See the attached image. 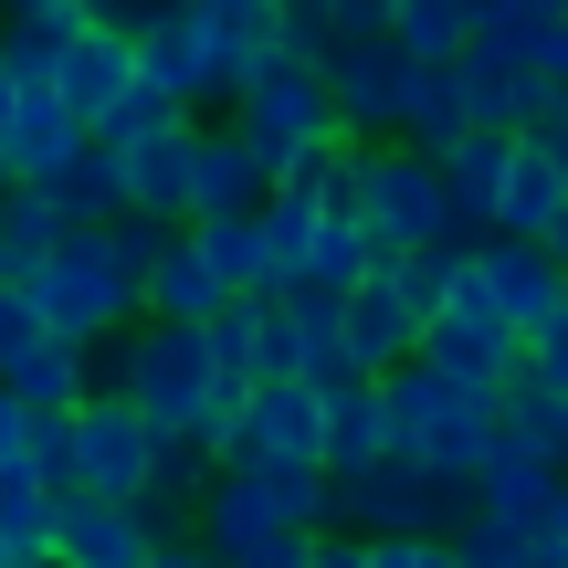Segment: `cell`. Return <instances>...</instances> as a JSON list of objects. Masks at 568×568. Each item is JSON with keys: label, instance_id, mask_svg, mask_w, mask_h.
Returning <instances> with one entry per match:
<instances>
[{"label": "cell", "instance_id": "14", "mask_svg": "<svg viewBox=\"0 0 568 568\" xmlns=\"http://www.w3.org/2000/svg\"><path fill=\"white\" fill-rule=\"evenodd\" d=\"M264 201H274L264 159H253L232 126H201V148H190V232L201 222H253Z\"/></svg>", "mask_w": 568, "mask_h": 568}, {"label": "cell", "instance_id": "35", "mask_svg": "<svg viewBox=\"0 0 568 568\" xmlns=\"http://www.w3.org/2000/svg\"><path fill=\"white\" fill-rule=\"evenodd\" d=\"M516 548L527 537H506V527H464L453 537V568H516Z\"/></svg>", "mask_w": 568, "mask_h": 568}, {"label": "cell", "instance_id": "25", "mask_svg": "<svg viewBox=\"0 0 568 568\" xmlns=\"http://www.w3.org/2000/svg\"><path fill=\"white\" fill-rule=\"evenodd\" d=\"M389 53H410L422 74H453L474 53V11L464 0H389Z\"/></svg>", "mask_w": 568, "mask_h": 568}, {"label": "cell", "instance_id": "2", "mask_svg": "<svg viewBox=\"0 0 568 568\" xmlns=\"http://www.w3.org/2000/svg\"><path fill=\"white\" fill-rule=\"evenodd\" d=\"M379 400H389V453H410L432 474H485V453L506 443V389L464 379V368L410 358L379 379Z\"/></svg>", "mask_w": 568, "mask_h": 568}, {"label": "cell", "instance_id": "26", "mask_svg": "<svg viewBox=\"0 0 568 568\" xmlns=\"http://www.w3.org/2000/svg\"><path fill=\"white\" fill-rule=\"evenodd\" d=\"M53 243H63L53 190H11V201H0V295H21V284L53 264Z\"/></svg>", "mask_w": 568, "mask_h": 568}, {"label": "cell", "instance_id": "43", "mask_svg": "<svg viewBox=\"0 0 568 568\" xmlns=\"http://www.w3.org/2000/svg\"><path fill=\"white\" fill-rule=\"evenodd\" d=\"M548 537H558V548H568V485H558V516H548Z\"/></svg>", "mask_w": 568, "mask_h": 568}, {"label": "cell", "instance_id": "10", "mask_svg": "<svg viewBox=\"0 0 568 568\" xmlns=\"http://www.w3.org/2000/svg\"><path fill=\"white\" fill-rule=\"evenodd\" d=\"M410 84H422V63L389 53V42H368V53H337V63H326V95H337V126H347V138H400Z\"/></svg>", "mask_w": 568, "mask_h": 568}, {"label": "cell", "instance_id": "5", "mask_svg": "<svg viewBox=\"0 0 568 568\" xmlns=\"http://www.w3.org/2000/svg\"><path fill=\"white\" fill-rule=\"evenodd\" d=\"M464 527H485L474 516V474H432L410 464V453H389L379 474H358V485H337V537H432V548H453Z\"/></svg>", "mask_w": 568, "mask_h": 568}, {"label": "cell", "instance_id": "24", "mask_svg": "<svg viewBox=\"0 0 568 568\" xmlns=\"http://www.w3.org/2000/svg\"><path fill=\"white\" fill-rule=\"evenodd\" d=\"M548 105L558 95L537 74H485V63H464V126H474V138H537Z\"/></svg>", "mask_w": 568, "mask_h": 568}, {"label": "cell", "instance_id": "7", "mask_svg": "<svg viewBox=\"0 0 568 568\" xmlns=\"http://www.w3.org/2000/svg\"><path fill=\"white\" fill-rule=\"evenodd\" d=\"M159 453H169V443H159L126 400H84V410H74V485H63V495H95V506H148Z\"/></svg>", "mask_w": 568, "mask_h": 568}, {"label": "cell", "instance_id": "30", "mask_svg": "<svg viewBox=\"0 0 568 568\" xmlns=\"http://www.w3.org/2000/svg\"><path fill=\"white\" fill-rule=\"evenodd\" d=\"M305 379V326L295 305H253V389H284Z\"/></svg>", "mask_w": 568, "mask_h": 568}, {"label": "cell", "instance_id": "20", "mask_svg": "<svg viewBox=\"0 0 568 568\" xmlns=\"http://www.w3.org/2000/svg\"><path fill=\"white\" fill-rule=\"evenodd\" d=\"M379 464H389V400H379L368 379L326 389V474L358 485V474H379Z\"/></svg>", "mask_w": 568, "mask_h": 568}, {"label": "cell", "instance_id": "29", "mask_svg": "<svg viewBox=\"0 0 568 568\" xmlns=\"http://www.w3.org/2000/svg\"><path fill=\"white\" fill-rule=\"evenodd\" d=\"M506 443L548 453V464L568 474V400H558V389H537V379H516L506 389Z\"/></svg>", "mask_w": 568, "mask_h": 568}, {"label": "cell", "instance_id": "17", "mask_svg": "<svg viewBox=\"0 0 568 568\" xmlns=\"http://www.w3.org/2000/svg\"><path fill=\"white\" fill-rule=\"evenodd\" d=\"M558 0H474V53L464 63H485V74H537V63L558 53ZM453 63V74H464Z\"/></svg>", "mask_w": 568, "mask_h": 568}, {"label": "cell", "instance_id": "40", "mask_svg": "<svg viewBox=\"0 0 568 568\" xmlns=\"http://www.w3.org/2000/svg\"><path fill=\"white\" fill-rule=\"evenodd\" d=\"M148 568H222V558H211V548H201V537H180V548H159V558H148Z\"/></svg>", "mask_w": 568, "mask_h": 568}, {"label": "cell", "instance_id": "16", "mask_svg": "<svg viewBox=\"0 0 568 568\" xmlns=\"http://www.w3.org/2000/svg\"><path fill=\"white\" fill-rule=\"evenodd\" d=\"M190 243H201V264L222 274V295H232V305H274L284 284H295V264H284V243H274L264 211H253V222H201Z\"/></svg>", "mask_w": 568, "mask_h": 568}, {"label": "cell", "instance_id": "6", "mask_svg": "<svg viewBox=\"0 0 568 568\" xmlns=\"http://www.w3.org/2000/svg\"><path fill=\"white\" fill-rule=\"evenodd\" d=\"M138 74L148 95H169L180 116L222 105L243 84V42H232L222 0H169V11H138Z\"/></svg>", "mask_w": 568, "mask_h": 568}, {"label": "cell", "instance_id": "28", "mask_svg": "<svg viewBox=\"0 0 568 568\" xmlns=\"http://www.w3.org/2000/svg\"><path fill=\"white\" fill-rule=\"evenodd\" d=\"M253 485H264V506L295 537H337V474H326V464H264Z\"/></svg>", "mask_w": 568, "mask_h": 568}, {"label": "cell", "instance_id": "23", "mask_svg": "<svg viewBox=\"0 0 568 568\" xmlns=\"http://www.w3.org/2000/svg\"><path fill=\"white\" fill-rule=\"evenodd\" d=\"M568 222V180H558V159L548 148H516V169H506V201H495V232L506 243H548V232Z\"/></svg>", "mask_w": 568, "mask_h": 568}, {"label": "cell", "instance_id": "13", "mask_svg": "<svg viewBox=\"0 0 568 568\" xmlns=\"http://www.w3.org/2000/svg\"><path fill=\"white\" fill-rule=\"evenodd\" d=\"M474 274L495 284V305H506L516 337H548L558 305H568V274L548 264V243H506V232H485V243H474Z\"/></svg>", "mask_w": 568, "mask_h": 568}, {"label": "cell", "instance_id": "8", "mask_svg": "<svg viewBox=\"0 0 568 568\" xmlns=\"http://www.w3.org/2000/svg\"><path fill=\"white\" fill-rule=\"evenodd\" d=\"M264 464H326V389L316 379L253 389L243 432L222 443V474H264Z\"/></svg>", "mask_w": 568, "mask_h": 568}, {"label": "cell", "instance_id": "19", "mask_svg": "<svg viewBox=\"0 0 568 568\" xmlns=\"http://www.w3.org/2000/svg\"><path fill=\"white\" fill-rule=\"evenodd\" d=\"M159 527L138 506H95V495H63V568H148Z\"/></svg>", "mask_w": 568, "mask_h": 568}, {"label": "cell", "instance_id": "45", "mask_svg": "<svg viewBox=\"0 0 568 568\" xmlns=\"http://www.w3.org/2000/svg\"><path fill=\"white\" fill-rule=\"evenodd\" d=\"M0 201H11V159H0Z\"/></svg>", "mask_w": 568, "mask_h": 568}, {"label": "cell", "instance_id": "44", "mask_svg": "<svg viewBox=\"0 0 568 568\" xmlns=\"http://www.w3.org/2000/svg\"><path fill=\"white\" fill-rule=\"evenodd\" d=\"M548 264H558V274H568V222H558V232H548Z\"/></svg>", "mask_w": 568, "mask_h": 568}, {"label": "cell", "instance_id": "38", "mask_svg": "<svg viewBox=\"0 0 568 568\" xmlns=\"http://www.w3.org/2000/svg\"><path fill=\"white\" fill-rule=\"evenodd\" d=\"M316 568H368V537H316Z\"/></svg>", "mask_w": 568, "mask_h": 568}, {"label": "cell", "instance_id": "18", "mask_svg": "<svg viewBox=\"0 0 568 568\" xmlns=\"http://www.w3.org/2000/svg\"><path fill=\"white\" fill-rule=\"evenodd\" d=\"M95 32V11L84 0H21L11 21H0V53H11V74H21V95H42V84L63 74V53Z\"/></svg>", "mask_w": 568, "mask_h": 568}, {"label": "cell", "instance_id": "11", "mask_svg": "<svg viewBox=\"0 0 568 568\" xmlns=\"http://www.w3.org/2000/svg\"><path fill=\"white\" fill-rule=\"evenodd\" d=\"M558 485H568V474L548 464V453L495 443V453H485V474H474V516H485V527H506V537H548Z\"/></svg>", "mask_w": 568, "mask_h": 568}, {"label": "cell", "instance_id": "12", "mask_svg": "<svg viewBox=\"0 0 568 568\" xmlns=\"http://www.w3.org/2000/svg\"><path fill=\"white\" fill-rule=\"evenodd\" d=\"M190 148L201 126H159V138H126L116 169H126V222H159V232H190Z\"/></svg>", "mask_w": 568, "mask_h": 568}, {"label": "cell", "instance_id": "34", "mask_svg": "<svg viewBox=\"0 0 568 568\" xmlns=\"http://www.w3.org/2000/svg\"><path fill=\"white\" fill-rule=\"evenodd\" d=\"M527 379L568 400V305H558V326H548V337H527Z\"/></svg>", "mask_w": 568, "mask_h": 568}, {"label": "cell", "instance_id": "4", "mask_svg": "<svg viewBox=\"0 0 568 568\" xmlns=\"http://www.w3.org/2000/svg\"><path fill=\"white\" fill-rule=\"evenodd\" d=\"M337 211H358V232L389 253H474V232L453 222V190L432 159L410 148H347V180H337Z\"/></svg>", "mask_w": 568, "mask_h": 568}, {"label": "cell", "instance_id": "3", "mask_svg": "<svg viewBox=\"0 0 568 568\" xmlns=\"http://www.w3.org/2000/svg\"><path fill=\"white\" fill-rule=\"evenodd\" d=\"M232 138L264 159V180L284 190L305 159H326V148H347L337 126V95H326L316 63L295 53H243V84H232Z\"/></svg>", "mask_w": 568, "mask_h": 568}, {"label": "cell", "instance_id": "37", "mask_svg": "<svg viewBox=\"0 0 568 568\" xmlns=\"http://www.w3.org/2000/svg\"><path fill=\"white\" fill-rule=\"evenodd\" d=\"M243 568H316V537H274V548H253Z\"/></svg>", "mask_w": 568, "mask_h": 568}, {"label": "cell", "instance_id": "36", "mask_svg": "<svg viewBox=\"0 0 568 568\" xmlns=\"http://www.w3.org/2000/svg\"><path fill=\"white\" fill-rule=\"evenodd\" d=\"M368 568H453V548H432V537H379Z\"/></svg>", "mask_w": 568, "mask_h": 568}, {"label": "cell", "instance_id": "32", "mask_svg": "<svg viewBox=\"0 0 568 568\" xmlns=\"http://www.w3.org/2000/svg\"><path fill=\"white\" fill-rule=\"evenodd\" d=\"M42 337H53V326H42V316H32V295H0V379H11V368H21V358H32V347H42Z\"/></svg>", "mask_w": 568, "mask_h": 568}, {"label": "cell", "instance_id": "42", "mask_svg": "<svg viewBox=\"0 0 568 568\" xmlns=\"http://www.w3.org/2000/svg\"><path fill=\"white\" fill-rule=\"evenodd\" d=\"M11 116H21V74H11V53H0V138H11Z\"/></svg>", "mask_w": 568, "mask_h": 568}, {"label": "cell", "instance_id": "31", "mask_svg": "<svg viewBox=\"0 0 568 568\" xmlns=\"http://www.w3.org/2000/svg\"><path fill=\"white\" fill-rule=\"evenodd\" d=\"M32 453H42V422L0 389V485H32Z\"/></svg>", "mask_w": 568, "mask_h": 568}, {"label": "cell", "instance_id": "21", "mask_svg": "<svg viewBox=\"0 0 568 568\" xmlns=\"http://www.w3.org/2000/svg\"><path fill=\"white\" fill-rule=\"evenodd\" d=\"M211 316H232V295H222V274L201 264V243H169L159 264H148V326H211Z\"/></svg>", "mask_w": 568, "mask_h": 568}, {"label": "cell", "instance_id": "22", "mask_svg": "<svg viewBox=\"0 0 568 568\" xmlns=\"http://www.w3.org/2000/svg\"><path fill=\"white\" fill-rule=\"evenodd\" d=\"M274 537H295V527L264 506V485H253V474H222V485H211V506H201V548L222 558V568H243L253 548H274Z\"/></svg>", "mask_w": 568, "mask_h": 568}, {"label": "cell", "instance_id": "41", "mask_svg": "<svg viewBox=\"0 0 568 568\" xmlns=\"http://www.w3.org/2000/svg\"><path fill=\"white\" fill-rule=\"evenodd\" d=\"M516 568H568V548H558V537H527V548H516Z\"/></svg>", "mask_w": 568, "mask_h": 568}, {"label": "cell", "instance_id": "15", "mask_svg": "<svg viewBox=\"0 0 568 568\" xmlns=\"http://www.w3.org/2000/svg\"><path fill=\"white\" fill-rule=\"evenodd\" d=\"M95 148V126L74 116V105L42 84V95H21V116H11V138H0V159H11V190H53L63 169Z\"/></svg>", "mask_w": 568, "mask_h": 568}, {"label": "cell", "instance_id": "33", "mask_svg": "<svg viewBox=\"0 0 568 568\" xmlns=\"http://www.w3.org/2000/svg\"><path fill=\"white\" fill-rule=\"evenodd\" d=\"M211 358H222V379H243V389H253V305L211 316Z\"/></svg>", "mask_w": 568, "mask_h": 568}, {"label": "cell", "instance_id": "1", "mask_svg": "<svg viewBox=\"0 0 568 568\" xmlns=\"http://www.w3.org/2000/svg\"><path fill=\"white\" fill-rule=\"evenodd\" d=\"M180 243V232L159 222H105V232H63L53 264H42L21 295H32V316L53 326L63 347H116L148 326V264Z\"/></svg>", "mask_w": 568, "mask_h": 568}, {"label": "cell", "instance_id": "9", "mask_svg": "<svg viewBox=\"0 0 568 568\" xmlns=\"http://www.w3.org/2000/svg\"><path fill=\"white\" fill-rule=\"evenodd\" d=\"M138 84H148V74H138V11H95V32H84L74 53H63L53 95L74 105L84 126H105V116H116L126 95H138Z\"/></svg>", "mask_w": 568, "mask_h": 568}, {"label": "cell", "instance_id": "27", "mask_svg": "<svg viewBox=\"0 0 568 568\" xmlns=\"http://www.w3.org/2000/svg\"><path fill=\"white\" fill-rule=\"evenodd\" d=\"M53 211H63V232H105V222H126V169H116V148H84V159L53 180Z\"/></svg>", "mask_w": 568, "mask_h": 568}, {"label": "cell", "instance_id": "39", "mask_svg": "<svg viewBox=\"0 0 568 568\" xmlns=\"http://www.w3.org/2000/svg\"><path fill=\"white\" fill-rule=\"evenodd\" d=\"M537 148H548V159H558V180H568V95L548 105V126H537Z\"/></svg>", "mask_w": 568, "mask_h": 568}]
</instances>
